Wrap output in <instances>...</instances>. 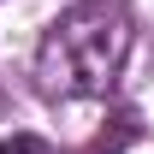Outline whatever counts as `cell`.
<instances>
[{
    "instance_id": "3957f363",
    "label": "cell",
    "mask_w": 154,
    "mask_h": 154,
    "mask_svg": "<svg viewBox=\"0 0 154 154\" xmlns=\"http://www.w3.org/2000/svg\"><path fill=\"white\" fill-rule=\"evenodd\" d=\"M0 154H54V148L30 131H12V136H0Z\"/></svg>"
},
{
    "instance_id": "6da1fadb",
    "label": "cell",
    "mask_w": 154,
    "mask_h": 154,
    "mask_svg": "<svg viewBox=\"0 0 154 154\" xmlns=\"http://www.w3.org/2000/svg\"><path fill=\"white\" fill-rule=\"evenodd\" d=\"M125 54H131V18L107 0H83L42 30L36 89L48 101H95L113 89Z\"/></svg>"
},
{
    "instance_id": "7a4b0ae2",
    "label": "cell",
    "mask_w": 154,
    "mask_h": 154,
    "mask_svg": "<svg viewBox=\"0 0 154 154\" xmlns=\"http://www.w3.org/2000/svg\"><path fill=\"white\" fill-rule=\"evenodd\" d=\"M125 142H136V113H119V119H113V131H101V136H95V154H119Z\"/></svg>"
}]
</instances>
